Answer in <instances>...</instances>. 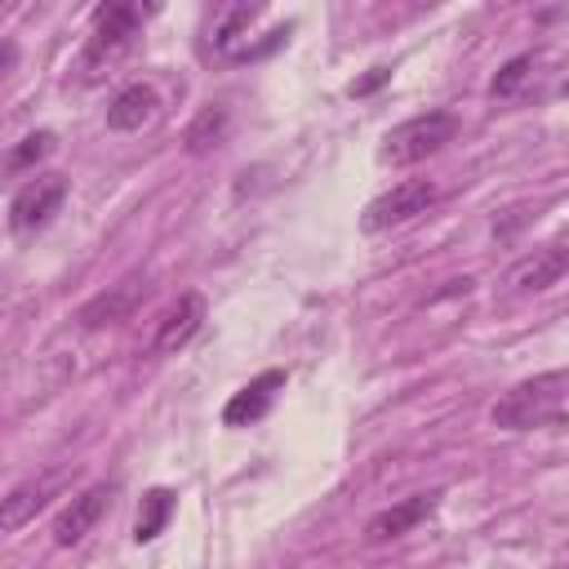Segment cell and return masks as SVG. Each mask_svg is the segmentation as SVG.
Here are the masks:
<instances>
[{
  "label": "cell",
  "instance_id": "6da1fadb",
  "mask_svg": "<svg viewBox=\"0 0 569 569\" xmlns=\"http://www.w3.org/2000/svg\"><path fill=\"white\" fill-rule=\"evenodd\" d=\"M565 400H569V369H551V373H538V378L516 382L493 405V422L507 427V431H529V427L551 422Z\"/></svg>",
  "mask_w": 569,
  "mask_h": 569
},
{
  "label": "cell",
  "instance_id": "7a4b0ae2",
  "mask_svg": "<svg viewBox=\"0 0 569 569\" xmlns=\"http://www.w3.org/2000/svg\"><path fill=\"white\" fill-rule=\"evenodd\" d=\"M138 27H142V9L138 4H120V0L98 4L93 9V22H89L84 53H80V76L84 80H98L102 71H111L129 53Z\"/></svg>",
  "mask_w": 569,
  "mask_h": 569
},
{
  "label": "cell",
  "instance_id": "3957f363",
  "mask_svg": "<svg viewBox=\"0 0 569 569\" xmlns=\"http://www.w3.org/2000/svg\"><path fill=\"white\" fill-rule=\"evenodd\" d=\"M453 133H458V120H453L449 111L409 116V120H400L396 129H387V138H382V147H378V160H382V164H396V169L418 164V160L436 156L445 142H453Z\"/></svg>",
  "mask_w": 569,
  "mask_h": 569
},
{
  "label": "cell",
  "instance_id": "277c9868",
  "mask_svg": "<svg viewBox=\"0 0 569 569\" xmlns=\"http://www.w3.org/2000/svg\"><path fill=\"white\" fill-rule=\"evenodd\" d=\"M436 182L431 178H405V182H396L391 191H382L378 200H369L365 204V213H360V227L365 231H391V227H405V222H413L418 213H427L431 204H436Z\"/></svg>",
  "mask_w": 569,
  "mask_h": 569
},
{
  "label": "cell",
  "instance_id": "5b68a950",
  "mask_svg": "<svg viewBox=\"0 0 569 569\" xmlns=\"http://www.w3.org/2000/svg\"><path fill=\"white\" fill-rule=\"evenodd\" d=\"M62 200H67V178L62 173L27 178L9 196V231L13 236H36L40 227H49V218L62 209Z\"/></svg>",
  "mask_w": 569,
  "mask_h": 569
},
{
  "label": "cell",
  "instance_id": "8992f818",
  "mask_svg": "<svg viewBox=\"0 0 569 569\" xmlns=\"http://www.w3.org/2000/svg\"><path fill=\"white\" fill-rule=\"evenodd\" d=\"M204 325V298L200 293H178L173 307H164V316L156 320V333H151V351L156 356H173L182 351Z\"/></svg>",
  "mask_w": 569,
  "mask_h": 569
},
{
  "label": "cell",
  "instance_id": "52a82bcc",
  "mask_svg": "<svg viewBox=\"0 0 569 569\" xmlns=\"http://www.w3.org/2000/svg\"><path fill=\"white\" fill-rule=\"evenodd\" d=\"M436 502H440V493L431 489V493H413V498H405V502H396V507H382L378 516H369L365 542H369V547H382V542H391V538H405L409 529H418V525L436 511Z\"/></svg>",
  "mask_w": 569,
  "mask_h": 569
},
{
  "label": "cell",
  "instance_id": "ba28073f",
  "mask_svg": "<svg viewBox=\"0 0 569 569\" xmlns=\"http://www.w3.org/2000/svg\"><path fill=\"white\" fill-rule=\"evenodd\" d=\"M565 271H569V249L551 244V249H533V253L516 258V262L507 267L502 284H507L511 293H538V289H551Z\"/></svg>",
  "mask_w": 569,
  "mask_h": 569
},
{
  "label": "cell",
  "instance_id": "9c48e42d",
  "mask_svg": "<svg viewBox=\"0 0 569 569\" xmlns=\"http://www.w3.org/2000/svg\"><path fill=\"white\" fill-rule=\"evenodd\" d=\"M107 502H111V489H107V485H89L84 493H76V498L53 516V542H58V547H76V542L102 520Z\"/></svg>",
  "mask_w": 569,
  "mask_h": 569
},
{
  "label": "cell",
  "instance_id": "30bf717a",
  "mask_svg": "<svg viewBox=\"0 0 569 569\" xmlns=\"http://www.w3.org/2000/svg\"><path fill=\"white\" fill-rule=\"evenodd\" d=\"M280 387H284V369H262L258 378H249V382L222 405V422H227V427H249V422H258V418L271 409V400H276Z\"/></svg>",
  "mask_w": 569,
  "mask_h": 569
},
{
  "label": "cell",
  "instance_id": "8fae6325",
  "mask_svg": "<svg viewBox=\"0 0 569 569\" xmlns=\"http://www.w3.org/2000/svg\"><path fill=\"white\" fill-rule=\"evenodd\" d=\"M156 107H160V93L151 89V84H124L116 98H111V107H107V129H116V133H133V129H142L151 116H156Z\"/></svg>",
  "mask_w": 569,
  "mask_h": 569
},
{
  "label": "cell",
  "instance_id": "7c38bea8",
  "mask_svg": "<svg viewBox=\"0 0 569 569\" xmlns=\"http://www.w3.org/2000/svg\"><path fill=\"white\" fill-rule=\"evenodd\" d=\"M142 293H147L142 280H120V284H111L107 293H98L93 302L80 307V325H84V329H93V325H116V320H124V316L142 302Z\"/></svg>",
  "mask_w": 569,
  "mask_h": 569
},
{
  "label": "cell",
  "instance_id": "4fadbf2b",
  "mask_svg": "<svg viewBox=\"0 0 569 569\" xmlns=\"http://www.w3.org/2000/svg\"><path fill=\"white\" fill-rule=\"evenodd\" d=\"M169 516H173V489H147L142 493V507H138V520H133V542L138 547L142 542H156L164 533Z\"/></svg>",
  "mask_w": 569,
  "mask_h": 569
},
{
  "label": "cell",
  "instance_id": "5bb4252c",
  "mask_svg": "<svg viewBox=\"0 0 569 569\" xmlns=\"http://www.w3.org/2000/svg\"><path fill=\"white\" fill-rule=\"evenodd\" d=\"M222 133H227V107L209 102V107H200V111H196V120L187 124L182 142H187V151H191V156H204V151H213V147L222 142Z\"/></svg>",
  "mask_w": 569,
  "mask_h": 569
},
{
  "label": "cell",
  "instance_id": "9a60e30c",
  "mask_svg": "<svg viewBox=\"0 0 569 569\" xmlns=\"http://www.w3.org/2000/svg\"><path fill=\"white\" fill-rule=\"evenodd\" d=\"M44 502H49V485H44V480H27V485H18V489L4 498V516H0V520H4V529H9V533H13V529H22V525L44 507Z\"/></svg>",
  "mask_w": 569,
  "mask_h": 569
},
{
  "label": "cell",
  "instance_id": "2e32d148",
  "mask_svg": "<svg viewBox=\"0 0 569 569\" xmlns=\"http://www.w3.org/2000/svg\"><path fill=\"white\" fill-rule=\"evenodd\" d=\"M53 142H58V138H53L49 129H36V133H27V138H22V142H18L13 151H9V160H4V164H9V173H18V169H31V164H40V160H44V156L53 151Z\"/></svg>",
  "mask_w": 569,
  "mask_h": 569
},
{
  "label": "cell",
  "instance_id": "e0dca14e",
  "mask_svg": "<svg viewBox=\"0 0 569 569\" xmlns=\"http://www.w3.org/2000/svg\"><path fill=\"white\" fill-rule=\"evenodd\" d=\"M529 67H533V53H516L511 62H502L498 76L489 80V98H511L529 80Z\"/></svg>",
  "mask_w": 569,
  "mask_h": 569
},
{
  "label": "cell",
  "instance_id": "ac0fdd59",
  "mask_svg": "<svg viewBox=\"0 0 569 569\" xmlns=\"http://www.w3.org/2000/svg\"><path fill=\"white\" fill-rule=\"evenodd\" d=\"M387 80H391V71H387V67H373L365 80H351V89H347V93H351V98H365V93H373V89H378V84H387Z\"/></svg>",
  "mask_w": 569,
  "mask_h": 569
}]
</instances>
